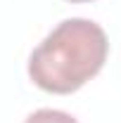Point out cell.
Here are the masks:
<instances>
[{"mask_svg":"<svg viewBox=\"0 0 121 123\" xmlns=\"http://www.w3.org/2000/svg\"><path fill=\"white\" fill-rule=\"evenodd\" d=\"M109 55V40L90 19H64L31 52L29 76L45 92L71 95L100 74Z\"/></svg>","mask_w":121,"mask_h":123,"instance_id":"obj_1","label":"cell"},{"mask_svg":"<svg viewBox=\"0 0 121 123\" xmlns=\"http://www.w3.org/2000/svg\"><path fill=\"white\" fill-rule=\"evenodd\" d=\"M24 123H78L67 111H60V109H38L33 111Z\"/></svg>","mask_w":121,"mask_h":123,"instance_id":"obj_2","label":"cell"},{"mask_svg":"<svg viewBox=\"0 0 121 123\" xmlns=\"http://www.w3.org/2000/svg\"><path fill=\"white\" fill-rule=\"evenodd\" d=\"M67 2H90V0H67Z\"/></svg>","mask_w":121,"mask_h":123,"instance_id":"obj_3","label":"cell"}]
</instances>
